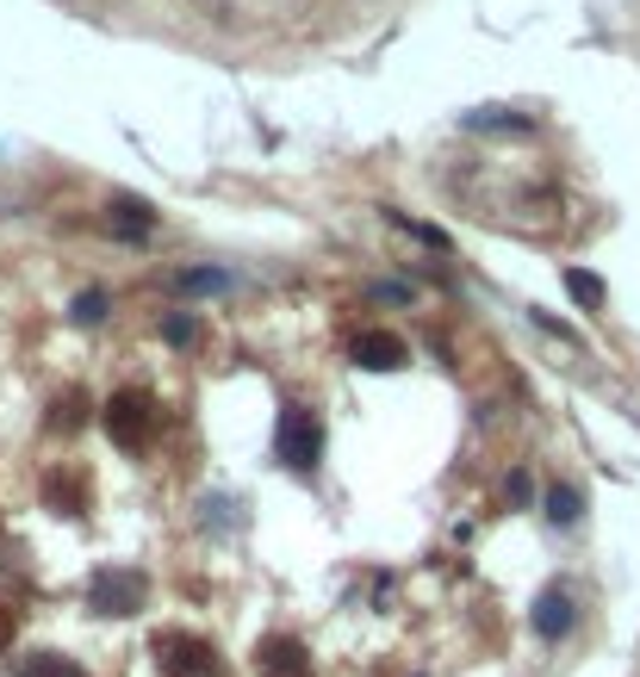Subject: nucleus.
Here are the masks:
<instances>
[{
  "label": "nucleus",
  "mask_w": 640,
  "mask_h": 677,
  "mask_svg": "<svg viewBox=\"0 0 640 677\" xmlns=\"http://www.w3.org/2000/svg\"><path fill=\"white\" fill-rule=\"evenodd\" d=\"M181 287L187 292H224L231 280H224V273H181Z\"/></svg>",
  "instance_id": "13"
},
{
  "label": "nucleus",
  "mask_w": 640,
  "mask_h": 677,
  "mask_svg": "<svg viewBox=\"0 0 640 677\" xmlns=\"http://www.w3.org/2000/svg\"><path fill=\"white\" fill-rule=\"evenodd\" d=\"M20 677H88L75 665V658H57V653H38V658H25L20 665Z\"/></svg>",
  "instance_id": "9"
},
{
  "label": "nucleus",
  "mask_w": 640,
  "mask_h": 677,
  "mask_svg": "<svg viewBox=\"0 0 640 677\" xmlns=\"http://www.w3.org/2000/svg\"><path fill=\"white\" fill-rule=\"evenodd\" d=\"M13 634H20V616H13V609H7V603H0V653H7V646H13Z\"/></svg>",
  "instance_id": "15"
},
{
  "label": "nucleus",
  "mask_w": 640,
  "mask_h": 677,
  "mask_svg": "<svg viewBox=\"0 0 640 677\" xmlns=\"http://www.w3.org/2000/svg\"><path fill=\"white\" fill-rule=\"evenodd\" d=\"M150 429H155V405H150V392H118L113 405H106V435H113V442L125 447V454L150 442Z\"/></svg>",
  "instance_id": "1"
},
{
  "label": "nucleus",
  "mask_w": 640,
  "mask_h": 677,
  "mask_svg": "<svg viewBox=\"0 0 640 677\" xmlns=\"http://www.w3.org/2000/svg\"><path fill=\"white\" fill-rule=\"evenodd\" d=\"M349 354L361 361V367L386 373V367H398V361H405V342H398V336H386V329H361V336L349 342Z\"/></svg>",
  "instance_id": "5"
},
{
  "label": "nucleus",
  "mask_w": 640,
  "mask_h": 677,
  "mask_svg": "<svg viewBox=\"0 0 640 677\" xmlns=\"http://www.w3.org/2000/svg\"><path fill=\"white\" fill-rule=\"evenodd\" d=\"M155 658H162V677H218L212 646L194 634H162L155 640Z\"/></svg>",
  "instance_id": "3"
},
{
  "label": "nucleus",
  "mask_w": 640,
  "mask_h": 677,
  "mask_svg": "<svg viewBox=\"0 0 640 677\" xmlns=\"http://www.w3.org/2000/svg\"><path fill=\"white\" fill-rule=\"evenodd\" d=\"M547 516H554V523H572V516H579V491H572V485H554V491H547Z\"/></svg>",
  "instance_id": "11"
},
{
  "label": "nucleus",
  "mask_w": 640,
  "mask_h": 677,
  "mask_svg": "<svg viewBox=\"0 0 640 677\" xmlns=\"http://www.w3.org/2000/svg\"><path fill=\"white\" fill-rule=\"evenodd\" d=\"M566 628H572V591L566 584H554L542 603H535V634H547V640H560Z\"/></svg>",
  "instance_id": "6"
},
{
  "label": "nucleus",
  "mask_w": 640,
  "mask_h": 677,
  "mask_svg": "<svg viewBox=\"0 0 640 677\" xmlns=\"http://www.w3.org/2000/svg\"><path fill=\"white\" fill-rule=\"evenodd\" d=\"M113 224H118V236H143V231H150V212H143V206H131V199H118V206H113Z\"/></svg>",
  "instance_id": "10"
},
{
  "label": "nucleus",
  "mask_w": 640,
  "mask_h": 677,
  "mask_svg": "<svg viewBox=\"0 0 640 677\" xmlns=\"http://www.w3.org/2000/svg\"><path fill=\"white\" fill-rule=\"evenodd\" d=\"M261 672L268 677H311L305 646H299V640H268V646H261Z\"/></svg>",
  "instance_id": "7"
},
{
  "label": "nucleus",
  "mask_w": 640,
  "mask_h": 677,
  "mask_svg": "<svg viewBox=\"0 0 640 677\" xmlns=\"http://www.w3.org/2000/svg\"><path fill=\"white\" fill-rule=\"evenodd\" d=\"M50 423H57V429H75V423H81V392H69V398H62Z\"/></svg>",
  "instance_id": "14"
},
{
  "label": "nucleus",
  "mask_w": 640,
  "mask_h": 677,
  "mask_svg": "<svg viewBox=\"0 0 640 677\" xmlns=\"http://www.w3.org/2000/svg\"><path fill=\"white\" fill-rule=\"evenodd\" d=\"M168 342H194V317H168Z\"/></svg>",
  "instance_id": "17"
},
{
  "label": "nucleus",
  "mask_w": 640,
  "mask_h": 677,
  "mask_svg": "<svg viewBox=\"0 0 640 677\" xmlns=\"http://www.w3.org/2000/svg\"><path fill=\"white\" fill-rule=\"evenodd\" d=\"M566 292H572V299H579V305H603V280H591V273H566Z\"/></svg>",
  "instance_id": "12"
},
{
  "label": "nucleus",
  "mask_w": 640,
  "mask_h": 677,
  "mask_svg": "<svg viewBox=\"0 0 640 677\" xmlns=\"http://www.w3.org/2000/svg\"><path fill=\"white\" fill-rule=\"evenodd\" d=\"M280 460L292 472H311V466L324 460V429L311 423V410H287L280 417Z\"/></svg>",
  "instance_id": "2"
},
{
  "label": "nucleus",
  "mask_w": 640,
  "mask_h": 677,
  "mask_svg": "<svg viewBox=\"0 0 640 677\" xmlns=\"http://www.w3.org/2000/svg\"><path fill=\"white\" fill-rule=\"evenodd\" d=\"M100 311H106V299H100V292H88V299H75V317H81V324H94Z\"/></svg>",
  "instance_id": "16"
},
{
  "label": "nucleus",
  "mask_w": 640,
  "mask_h": 677,
  "mask_svg": "<svg viewBox=\"0 0 640 677\" xmlns=\"http://www.w3.org/2000/svg\"><path fill=\"white\" fill-rule=\"evenodd\" d=\"M44 498L57 503L62 516H81V510H88V485H81L75 472H50V479H44Z\"/></svg>",
  "instance_id": "8"
},
{
  "label": "nucleus",
  "mask_w": 640,
  "mask_h": 677,
  "mask_svg": "<svg viewBox=\"0 0 640 677\" xmlns=\"http://www.w3.org/2000/svg\"><path fill=\"white\" fill-rule=\"evenodd\" d=\"M88 603H94L100 616H131L137 603H143V579L137 572H94V584H88Z\"/></svg>",
  "instance_id": "4"
}]
</instances>
